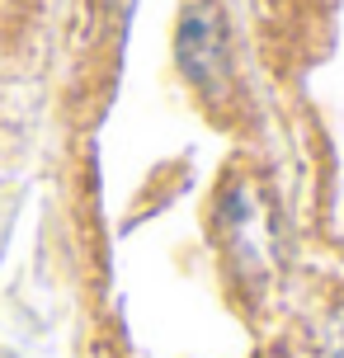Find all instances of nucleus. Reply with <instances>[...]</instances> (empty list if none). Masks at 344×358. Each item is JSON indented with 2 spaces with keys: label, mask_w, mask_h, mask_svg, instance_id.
Listing matches in <instances>:
<instances>
[{
  "label": "nucleus",
  "mask_w": 344,
  "mask_h": 358,
  "mask_svg": "<svg viewBox=\"0 0 344 358\" xmlns=\"http://www.w3.org/2000/svg\"><path fill=\"white\" fill-rule=\"evenodd\" d=\"M316 354L321 358H344V302L321 321V335H316Z\"/></svg>",
  "instance_id": "3"
},
{
  "label": "nucleus",
  "mask_w": 344,
  "mask_h": 358,
  "mask_svg": "<svg viewBox=\"0 0 344 358\" xmlns=\"http://www.w3.org/2000/svg\"><path fill=\"white\" fill-rule=\"evenodd\" d=\"M175 71L203 104H227L236 94V43L217 0H189L175 24Z\"/></svg>",
  "instance_id": "2"
},
{
  "label": "nucleus",
  "mask_w": 344,
  "mask_h": 358,
  "mask_svg": "<svg viewBox=\"0 0 344 358\" xmlns=\"http://www.w3.org/2000/svg\"><path fill=\"white\" fill-rule=\"evenodd\" d=\"M0 10H5V0H0Z\"/></svg>",
  "instance_id": "4"
},
{
  "label": "nucleus",
  "mask_w": 344,
  "mask_h": 358,
  "mask_svg": "<svg viewBox=\"0 0 344 358\" xmlns=\"http://www.w3.org/2000/svg\"><path fill=\"white\" fill-rule=\"evenodd\" d=\"M213 236L227 255V268L241 278V287L269 283L273 255H278V217H273V203L250 175H236L217 194Z\"/></svg>",
  "instance_id": "1"
}]
</instances>
